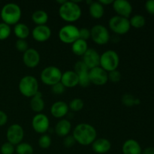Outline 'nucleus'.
Masks as SVG:
<instances>
[{
	"label": "nucleus",
	"mask_w": 154,
	"mask_h": 154,
	"mask_svg": "<svg viewBox=\"0 0 154 154\" xmlns=\"http://www.w3.org/2000/svg\"><path fill=\"white\" fill-rule=\"evenodd\" d=\"M18 88L23 96L32 98L38 92V82L32 75H26L20 81Z\"/></svg>",
	"instance_id": "20e7f679"
},
{
	"label": "nucleus",
	"mask_w": 154,
	"mask_h": 154,
	"mask_svg": "<svg viewBox=\"0 0 154 154\" xmlns=\"http://www.w3.org/2000/svg\"><path fill=\"white\" fill-rule=\"evenodd\" d=\"M89 69L87 67L85 64H84V62L82 60L81 61H78L75 64V66H74V71L77 73V75L81 72H85V71H88Z\"/></svg>",
	"instance_id": "c9c22d12"
},
{
	"label": "nucleus",
	"mask_w": 154,
	"mask_h": 154,
	"mask_svg": "<svg viewBox=\"0 0 154 154\" xmlns=\"http://www.w3.org/2000/svg\"><path fill=\"white\" fill-rule=\"evenodd\" d=\"M6 138L8 142L11 144L17 145L20 143L22 142L24 138V130L22 126L17 123L11 125L8 129L6 132Z\"/></svg>",
	"instance_id": "9d476101"
},
{
	"label": "nucleus",
	"mask_w": 154,
	"mask_h": 154,
	"mask_svg": "<svg viewBox=\"0 0 154 154\" xmlns=\"http://www.w3.org/2000/svg\"><path fill=\"white\" fill-rule=\"evenodd\" d=\"M108 81L113 83H117L121 80V73L117 69V70L108 72Z\"/></svg>",
	"instance_id": "f704fd0d"
},
{
	"label": "nucleus",
	"mask_w": 154,
	"mask_h": 154,
	"mask_svg": "<svg viewBox=\"0 0 154 154\" xmlns=\"http://www.w3.org/2000/svg\"><path fill=\"white\" fill-rule=\"evenodd\" d=\"M48 19L49 17L48 13L43 10H37L33 12L32 14V20L36 24V26L46 25Z\"/></svg>",
	"instance_id": "a878e982"
},
{
	"label": "nucleus",
	"mask_w": 154,
	"mask_h": 154,
	"mask_svg": "<svg viewBox=\"0 0 154 154\" xmlns=\"http://www.w3.org/2000/svg\"><path fill=\"white\" fill-rule=\"evenodd\" d=\"M90 38V29L87 28L79 29V38L87 41Z\"/></svg>",
	"instance_id": "ea45409f"
},
{
	"label": "nucleus",
	"mask_w": 154,
	"mask_h": 154,
	"mask_svg": "<svg viewBox=\"0 0 154 154\" xmlns=\"http://www.w3.org/2000/svg\"><path fill=\"white\" fill-rule=\"evenodd\" d=\"M90 38L96 45H105L110 40L109 31L105 26L97 24L93 26L90 29Z\"/></svg>",
	"instance_id": "1a4fd4ad"
},
{
	"label": "nucleus",
	"mask_w": 154,
	"mask_h": 154,
	"mask_svg": "<svg viewBox=\"0 0 154 154\" xmlns=\"http://www.w3.org/2000/svg\"><path fill=\"white\" fill-rule=\"evenodd\" d=\"M141 154H142V153H141Z\"/></svg>",
	"instance_id": "de8ad7c7"
},
{
	"label": "nucleus",
	"mask_w": 154,
	"mask_h": 154,
	"mask_svg": "<svg viewBox=\"0 0 154 154\" xmlns=\"http://www.w3.org/2000/svg\"><path fill=\"white\" fill-rule=\"evenodd\" d=\"M83 60L84 64L87 66L89 70L93 68L99 66L100 64V55L99 53L93 48H89L87 52L83 55Z\"/></svg>",
	"instance_id": "2eb2a0df"
},
{
	"label": "nucleus",
	"mask_w": 154,
	"mask_h": 154,
	"mask_svg": "<svg viewBox=\"0 0 154 154\" xmlns=\"http://www.w3.org/2000/svg\"><path fill=\"white\" fill-rule=\"evenodd\" d=\"M135 98L132 95L125 94L122 98V102L126 106H132L135 105Z\"/></svg>",
	"instance_id": "e433bc0d"
},
{
	"label": "nucleus",
	"mask_w": 154,
	"mask_h": 154,
	"mask_svg": "<svg viewBox=\"0 0 154 154\" xmlns=\"http://www.w3.org/2000/svg\"><path fill=\"white\" fill-rule=\"evenodd\" d=\"M66 2V0H62V1H57V3H59V4L60 5H62L63 4H64L65 2Z\"/></svg>",
	"instance_id": "49530a36"
},
{
	"label": "nucleus",
	"mask_w": 154,
	"mask_h": 154,
	"mask_svg": "<svg viewBox=\"0 0 154 154\" xmlns=\"http://www.w3.org/2000/svg\"><path fill=\"white\" fill-rule=\"evenodd\" d=\"M129 23H130L131 26L136 29H140L142 28L145 25L146 20L143 15L135 14L129 19Z\"/></svg>",
	"instance_id": "bb28decb"
},
{
	"label": "nucleus",
	"mask_w": 154,
	"mask_h": 154,
	"mask_svg": "<svg viewBox=\"0 0 154 154\" xmlns=\"http://www.w3.org/2000/svg\"><path fill=\"white\" fill-rule=\"evenodd\" d=\"M2 154H14L15 152L14 146L9 142H5L0 148Z\"/></svg>",
	"instance_id": "473e14b6"
},
{
	"label": "nucleus",
	"mask_w": 154,
	"mask_h": 154,
	"mask_svg": "<svg viewBox=\"0 0 154 154\" xmlns=\"http://www.w3.org/2000/svg\"><path fill=\"white\" fill-rule=\"evenodd\" d=\"M75 143H76V141H75V138H74V137L72 135H67L63 139V144L67 148L72 147L75 145Z\"/></svg>",
	"instance_id": "58836bf2"
},
{
	"label": "nucleus",
	"mask_w": 154,
	"mask_h": 154,
	"mask_svg": "<svg viewBox=\"0 0 154 154\" xmlns=\"http://www.w3.org/2000/svg\"><path fill=\"white\" fill-rule=\"evenodd\" d=\"M72 136L75 141L82 146H88L96 139L97 132L94 126L89 123H79L75 127Z\"/></svg>",
	"instance_id": "f257e3e1"
},
{
	"label": "nucleus",
	"mask_w": 154,
	"mask_h": 154,
	"mask_svg": "<svg viewBox=\"0 0 154 154\" xmlns=\"http://www.w3.org/2000/svg\"><path fill=\"white\" fill-rule=\"evenodd\" d=\"M58 36L63 43L72 45L75 41L79 39V29L72 24L65 25L59 31Z\"/></svg>",
	"instance_id": "6e6552de"
},
{
	"label": "nucleus",
	"mask_w": 154,
	"mask_h": 154,
	"mask_svg": "<svg viewBox=\"0 0 154 154\" xmlns=\"http://www.w3.org/2000/svg\"><path fill=\"white\" fill-rule=\"evenodd\" d=\"M119 65H120V57L116 51L113 50H108L100 55L99 66L107 72L117 70Z\"/></svg>",
	"instance_id": "39448f33"
},
{
	"label": "nucleus",
	"mask_w": 154,
	"mask_h": 154,
	"mask_svg": "<svg viewBox=\"0 0 154 154\" xmlns=\"http://www.w3.org/2000/svg\"><path fill=\"white\" fill-rule=\"evenodd\" d=\"M41 61V56L35 48H29L23 54V62L26 67L34 69L38 66Z\"/></svg>",
	"instance_id": "ddd939ff"
},
{
	"label": "nucleus",
	"mask_w": 154,
	"mask_h": 154,
	"mask_svg": "<svg viewBox=\"0 0 154 154\" xmlns=\"http://www.w3.org/2000/svg\"><path fill=\"white\" fill-rule=\"evenodd\" d=\"M72 129V123L66 119H62L55 126V132L58 136L66 137L69 135Z\"/></svg>",
	"instance_id": "412c9836"
},
{
	"label": "nucleus",
	"mask_w": 154,
	"mask_h": 154,
	"mask_svg": "<svg viewBox=\"0 0 154 154\" xmlns=\"http://www.w3.org/2000/svg\"><path fill=\"white\" fill-rule=\"evenodd\" d=\"M89 78L91 84L96 86H103L108 81V72L100 66H97L89 70Z\"/></svg>",
	"instance_id": "f8f14e48"
},
{
	"label": "nucleus",
	"mask_w": 154,
	"mask_h": 154,
	"mask_svg": "<svg viewBox=\"0 0 154 154\" xmlns=\"http://www.w3.org/2000/svg\"><path fill=\"white\" fill-rule=\"evenodd\" d=\"M99 3L102 4V5H112L114 1L113 0H99Z\"/></svg>",
	"instance_id": "c03bdc74"
},
{
	"label": "nucleus",
	"mask_w": 154,
	"mask_h": 154,
	"mask_svg": "<svg viewBox=\"0 0 154 154\" xmlns=\"http://www.w3.org/2000/svg\"><path fill=\"white\" fill-rule=\"evenodd\" d=\"M65 90H66V87H65L64 86H63L60 82L51 87V90H52V93H54V94H56V95L62 94V93H64Z\"/></svg>",
	"instance_id": "4c0bfd02"
},
{
	"label": "nucleus",
	"mask_w": 154,
	"mask_h": 154,
	"mask_svg": "<svg viewBox=\"0 0 154 154\" xmlns=\"http://www.w3.org/2000/svg\"><path fill=\"white\" fill-rule=\"evenodd\" d=\"M32 36L33 39L38 42H45L51 36V29L48 26H36L32 30Z\"/></svg>",
	"instance_id": "dca6fc26"
},
{
	"label": "nucleus",
	"mask_w": 154,
	"mask_h": 154,
	"mask_svg": "<svg viewBox=\"0 0 154 154\" xmlns=\"http://www.w3.org/2000/svg\"><path fill=\"white\" fill-rule=\"evenodd\" d=\"M52 140L51 136L47 134H44L39 138L38 139V146L42 149H48L51 147Z\"/></svg>",
	"instance_id": "2f4dec72"
},
{
	"label": "nucleus",
	"mask_w": 154,
	"mask_h": 154,
	"mask_svg": "<svg viewBox=\"0 0 154 154\" xmlns=\"http://www.w3.org/2000/svg\"><path fill=\"white\" fill-rule=\"evenodd\" d=\"M69 105L63 101L55 102L51 107V114L55 118H63L69 113Z\"/></svg>",
	"instance_id": "f3484780"
},
{
	"label": "nucleus",
	"mask_w": 154,
	"mask_h": 154,
	"mask_svg": "<svg viewBox=\"0 0 154 154\" xmlns=\"http://www.w3.org/2000/svg\"><path fill=\"white\" fill-rule=\"evenodd\" d=\"M145 9L149 14L154 15V0H148L146 2Z\"/></svg>",
	"instance_id": "a19ab883"
},
{
	"label": "nucleus",
	"mask_w": 154,
	"mask_h": 154,
	"mask_svg": "<svg viewBox=\"0 0 154 154\" xmlns=\"http://www.w3.org/2000/svg\"><path fill=\"white\" fill-rule=\"evenodd\" d=\"M108 26L110 29L117 35L126 34L131 28L129 19L118 15H115L110 18Z\"/></svg>",
	"instance_id": "0eeeda50"
},
{
	"label": "nucleus",
	"mask_w": 154,
	"mask_h": 154,
	"mask_svg": "<svg viewBox=\"0 0 154 154\" xmlns=\"http://www.w3.org/2000/svg\"><path fill=\"white\" fill-rule=\"evenodd\" d=\"M0 16L2 22L11 26L19 23L22 16V11L20 7L16 3H7L2 8Z\"/></svg>",
	"instance_id": "7ed1b4c3"
},
{
	"label": "nucleus",
	"mask_w": 154,
	"mask_h": 154,
	"mask_svg": "<svg viewBox=\"0 0 154 154\" xmlns=\"http://www.w3.org/2000/svg\"><path fill=\"white\" fill-rule=\"evenodd\" d=\"M68 105H69V108L71 111H74V112H78V111H81L84 108V102L81 99L76 98V99H72Z\"/></svg>",
	"instance_id": "c85d7f7f"
},
{
	"label": "nucleus",
	"mask_w": 154,
	"mask_h": 154,
	"mask_svg": "<svg viewBox=\"0 0 154 154\" xmlns=\"http://www.w3.org/2000/svg\"><path fill=\"white\" fill-rule=\"evenodd\" d=\"M14 33L18 39H24L29 37L30 34V29L28 26L23 23H18L14 27Z\"/></svg>",
	"instance_id": "393cba45"
},
{
	"label": "nucleus",
	"mask_w": 154,
	"mask_h": 154,
	"mask_svg": "<svg viewBox=\"0 0 154 154\" xmlns=\"http://www.w3.org/2000/svg\"><path fill=\"white\" fill-rule=\"evenodd\" d=\"M123 154H141L142 149L139 143L135 139H128L122 146Z\"/></svg>",
	"instance_id": "aec40b11"
},
{
	"label": "nucleus",
	"mask_w": 154,
	"mask_h": 154,
	"mask_svg": "<svg viewBox=\"0 0 154 154\" xmlns=\"http://www.w3.org/2000/svg\"><path fill=\"white\" fill-rule=\"evenodd\" d=\"M17 154H33L34 150L32 146L26 142H21L15 148Z\"/></svg>",
	"instance_id": "cd10ccee"
},
{
	"label": "nucleus",
	"mask_w": 154,
	"mask_h": 154,
	"mask_svg": "<svg viewBox=\"0 0 154 154\" xmlns=\"http://www.w3.org/2000/svg\"><path fill=\"white\" fill-rule=\"evenodd\" d=\"M114 11L117 15L123 17L128 18L132 12V6L127 0H115L112 4Z\"/></svg>",
	"instance_id": "4468645a"
},
{
	"label": "nucleus",
	"mask_w": 154,
	"mask_h": 154,
	"mask_svg": "<svg viewBox=\"0 0 154 154\" xmlns=\"http://www.w3.org/2000/svg\"><path fill=\"white\" fill-rule=\"evenodd\" d=\"M62 75L63 73L58 67L49 66L42 70V72H41L40 78L43 84L52 87L60 82Z\"/></svg>",
	"instance_id": "423d86ee"
},
{
	"label": "nucleus",
	"mask_w": 154,
	"mask_h": 154,
	"mask_svg": "<svg viewBox=\"0 0 154 154\" xmlns=\"http://www.w3.org/2000/svg\"><path fill=\"white\" fill-rule=\"evenodd\" d=\"M60 83L66 88H73L78 85V76L75 71L69 70L63 73Z\"/></svg>",
	"instance_id": "a211bd4d"
},
{
	"label": "nucleus",
	"mask_w": 154,
	"mask_h": 154,
	"mask_svg": "<svg viewBox=\"0 0 154 154\" xmlns=\"http://www.w3.org/2000/svg\"><path fill=\"white\" fill-rule=\"evenodd\" d=\"M140 103H141V100L139 99H135V105H139Z\"/></svg>",
	"instance_id": "a18cd8bd"
},
{
	"label": "nucleus",
	"mask_w": 154,
	"mask_h": 154,
	"mask_svg": "<svg viewBox=\"0 0 154 154\" xmlns=\"http://www.w3.org/2000/svg\"><path fill=\"white\" fill-rule=\"evenodd\" d=\"M45 106V101L42 99V94L40 92H38L33 97H32L30 101V108L34 112L37 114L42 112Z\"/></svg>",
	"instance_id": "4be33fe9"
},
{
	"label": "nucleus",
	"mask_w": 154,
	"mask_h": 154,
	"mask_svg": "<svg viewBox=\"0 0 154 154\" xmlns=\"http://www.w3.org/2000/svg\"><path fill=\"white\" fill-rule=\"evenodd\" d=\"M11 34V26L5 23H0V40H5Z\"/></svg>",
	"instance_id": "7c9ffc66"
},
{
	"label": "nucleus",
	"mask_w": 154,
	"mask_h": 154,
	"mask_svg": "<svg viewBox=\"0 0 154 154\" xmlns=\"http://www.w3.org/2000/svg\"><path fill=\"white\" fill-rule=\"evenodd\" d=\"M88 49V44H87V41L82 40L81 38L75 41L72 45V52L78 57H83V55L87 52Z\"/></svg>",
	"instance_id": "b1692460"
},
{
	"label": "nucleus",
	"mask_w": 154,
	"mask_h": 154,
	"mask_svg": "<svg viewBox=\"0 0 154 154\" xmlns=\"http://www.w3.org/2000/svg\"><path fill=\"white\" fill-rule=\"evenodd\" d=\"M91 145L93 151L98 154L107 153L111 148V142L105 138H96Z\"/></svg>",
	"instance_id": "6ab92c4d"
},
{
	"label": "nucleus",
	"mask_w": 154,
	"mask_h": 154,
	"mask_svg": "<svg viewBox=\"0 0 154 154\" xmlns=\"http://www.w3.org/2000/svg\"><path fill=\"white\" fill-rule=\"evenodd\" d=\"M78 85L82 87H87L91 84L89 78V70L78 74Z\"/></svg>",
	"instance_id": "c756f323"
},
{
	"label": "nucleus",
	"mask_w": 154,
	"mask_h": 154,
	"mask_svg": "<svg viewBox=\"0 0 154 154\" xmlns=\"http://www.w3.org/2000/svg\"><path fill=\"white\" fill-rule=\"evenodd\" d=\"M82 11L81 8L75 2L66 1L60 6L59 15L62 20L68 23H74L81 18Z\"/></svg>",
	"instance_id": "f03ea898"
},
{
	"label": "nucleus",
	"mask_w": 154,
	"mask_h": 154,
	"mask_svg": "<svg viewBox=\"0 0 154 154\" xmlns=\"http://www.w3.org/2000/svg\"><path fill=\"white\" fill-rule=\"evenodd\" d=\"M8 122V116L5 112L0 110V126L5 125Z\"/></svg>",
	"instance_id": "79ce46f5"
},
{
	"label": "nucleus",
	"mask_w": 154,
	"mask_h": 154,
	"mask_svg": "<svg viewBox=\"0 0 154 154\" xmlns=\"http://www.w3.org/2000/svg\"><path fill=\"white\" fill-rule=\"evenodd\" d=\"M15 48H17V51H19L20 52H26L27 50L29 49V45L27 43V42L24 39H17L15 43Z\"/></svg>",
	"instance_id": "72a5a7b5"
},
{
	"label": "nucleus",
	"mask_w": 154,
	"mask_h": 154,
	"mask_svg": "<svg viewBox=\"0 0 154 154\" xmlns=\"http://www.w3.org/2000/svg\"><path fill=\"white\" fill-rule=\"evenodd\" d=\"M142 154H154V147H148L142 150Z\"/></svg>",
	"instance_id": "37998d69"
},
{
	"label": "nucleus",
	"mask_w": 154,
	"mask_h": 154,
	"mask_svg": "<svg viewBox=\"0 0 154 154\" xmlns=\"http://www.w3.org/2000/svg\"><path fill=\"white\" fill-rule=\"evenodd\" d=\"M89 12L90 16L94 19H100L103 17L105 13V8L99 2H92L90 5H89Z\"/></svg>",
	"instance_id": "5701e85b"
},
{
	"label": "nucleus",
	"mask_w": 154,
	"mask_h": 154,
	"mask_svg": "<svg viewBox=\"0 0 154 154\" xmlns=\"http://www.w3.org/2000/svg\"><path fill=\"white\" fill-rule=\"evenodd\" d=\"M32 126L35 132L38 134H45L49 129L50 120L47 115L39 113L33 117L32 120Z\"/></svg>",
	"instance_id": "9b49d317"
}]
</instances>
